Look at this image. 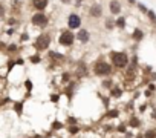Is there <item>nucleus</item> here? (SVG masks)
<instances>
[{
    "label": "nucleus",
    "mask_w": 156,
    "mask_h": 138,
    "mask_svg": "<svg viewBox=\"0 0 156 138\" xmlns=\"http://www.w3.org/2000/svg\"><path fill=\"white\" fill-rule=\"evenodd\" d=\"M68 131H69V133H70V135H77V133L80 132V127L77 126V124H74V126H69V129H68Z\"/></svg>",
    "instance_id": "a211bd4d"
},
{
    "label": "nucleus",
    "mask_w": 156,
    "mask_h": 138,
    "mask_svg": "<svg viewBox=\"0 0 156 138\" xmlns=\"http://www.w3.org/2000/svg\"><path fill=\"white\" fill-rule=\"evenodd\" d=\"M20 40H21V42H28V40H29V34L28 32H23V34L20 35Z\"/></svg>",
    "instance_id": "bb28decb"
},
{
    "label": "nucleus",
    "mask_w": 156,
    "mask_h": 138,
    "mask_svg": "<svg viewBox=\"0 0 156 138\" xmlns=\"http://www.w3.org/2000/svg\"><path fill=\"white\" fill-rule=\"evenodd\" d=\"M102 88L104 89H112L113 88V81L112 80H104V81H102Z\"/></svg>",
    "instance_id": "aec40b11"
},
{
    "label": "nucleus",
    "mask_w": 156,
    "mask_h": 138,
    "mask_svg": "<svg viewBox=\"0 0 156 138\" xmlns=\"http://www.w3.org/2000/svg\"><path fill=\"white\" fill-rule=\"evenodd\" d=\"M31 6L35 11H46L49 6V0H31Z\"/></svg>",
    "instance_id": "9d476101"
},
{
    "label": "nucleus",
    "mask_w": 156,
    "mask_h": 138,
    "mask_svg": "<svg viewBox=\"0 0 156 138\" xmlns=\"http://www.w3.org/2000/svg\"><path fill=\"white\" fill-rule=\"evenodd\" d=\"M136 6H138V9H139L142 14H147V11H149V8H147L144 3H141V2H138V3H136Z\"/></svg>",
    "instance_id": "6ab92c4d"
},
{
    "label": "nucleus",
    "mask_w": 156,
    "mask_h": 138,
    "mask_svg": "<svg viewBox=\"0 0 156 138\" xmlns=\"http://www.w3.org/2000/svg\"><path fill=\"white\" fill-rule=\"evenodd\" d=\"M127 2H129V3H130V5H136V3H138V2H136V0H127Z\"/></svg>",
    "instance_id": "f704fd0d"
},
{
    "label": "nucleus",
    "mask_w": 156,
    "mask_h": 138,
    "mask_svg": "<svg viewBox=\"0 0 156 138\" xmlns=\"http://www.w3.org/2000/svg\"><path fill=\"white\" fill-rule=\"evenodd\" d=\"M29 59H31V63H40V61H42V57H40L38 54H35V55H31Z\"/></svg>",
    "instance_id": "4be33fe9"
},
{
    "label": "nucleus",
    "mask_w": 156,
    "mask_h": 138,
    "mask_svg": "<svg viewBox=\"0 0 156 138\" xmlns=\"http://www.w3.org/2000/svg\"><path fill=\"white\" fill-rule=\"evenodd\" d=\"M104 26H106V29H113L115 28V20L110 19V17H107V19H106Z\"/></svg>",
    "instance_id": "dca6fc26"
},
{
    "label": "nucleus",
    "mask_w": 156,
    "mask_h": 138,
    "mask_svg": "<svg viewBox=\"0 0 156 138\" xmlns=\"http://www.w3.org/2000/svg\"><path fill=\"white\" fill-rule=\"evenodd\" d=\"M110 60H112V65L118 69L127 68L129 61H130V59H129V55L126 52H110Z\"/></svg>",
    "instance_id": "7ed1b4c3"
},
{
    "label": "nucleus",
    "mask_w": 156,
    "mask_h": 138,
    "mask_svg": "<svg viewBox=\"0 0 156 138\" xmlns=\"http://www.w3.org/2000/svg\"><path fill=\"white\" fill-rule=\"evenodd\" d=\"M118 115H119V112H118L116 109H113V110H110V112L107 114V117H109V118H116Z\"/></svg>",
    "instance_id": "a878e982"
},
{
    "label": "nucleus",
    "mask_w": 156,
    "mask_h": 138,
    "mask_svg": "<svg viewBox=\"0 0 156 138\" xmlns=\"http://www.w3.org/2000/svg\"><path fill=\"white\" fill-rule=\"evenodd\" d=\"M52 43V35L49 32H42L40 35H37L34 40V49L37 52H43V51H48L49 46Z\"/></svg>",
    "instance_id": "f257e3e1"
},
{
    "label": "nucleus",
    "mask_w": 156,
    "mask_h": 138,
    "mask_svg": "<svg viewBox=\"0 0 156 138\" xmlns=\"http://www.w3.org/2000/svg\"><path fill=\"white\" fill-rule=\"evenodd\" d=\"M8 25L9 26H15L17 23H19V20H17V17H9V19H8V22H6Z\"/></svg>",
    "instance_id": "5701e85b"
},
{
    "label": "nucleus",
    "mask_w": 156,
    "mask_h": 138,
    "mask_svg": "<svg viewBox=\"0 0 156 138\" xmlns=\"http://www.w3.org/2000/svg\"><path fill=\"white\" fill-rule=\"evenodd\" d=\"M112 65L107 63V61H104V60H100V61H96L95 66H93V74L96 75V77H109L110 74H112Z\"/></svg>",
    "instance_id": "39448f33"
},
{
    "label": "nucleus",
    "mask_w": 156,
    "mask_h": 138,
    "mask_svg": "<svg viewBox=\"0 0 156 138\" xmlns=\"http://www.w3.org/2000/svg\"><path fill=\"white\" fill-rule=\"evenodd\" d=\"M14 32H15V28H9L6 31V35H14Z\"/></svg>",
    "instance_id": "7c9ffc66"
},
{
    "label": "nucleus",
    "mask_w": 156,
    "mask_h": 138,
    "mask_svg": "<svg viewBox=\"0 0 156 138\" xmlns=\"http://www.w3.org/2000/svg\"><path fill=\"white\" fill-rule=\"evenodd\" d=\"M136 138H144V135H138Z\"/></svg>",
    "instance_id": "c9c22d12"
},
{
    "label": "nucleus",
    "mask_w": 156,
    "mask_h": 138,
    "mask_svg": "<svg viewBox=\"0 0 156 138\" xmlns=\"http://www.w3.org/2000/svg\"><path fill=\"white\" fill-rule=\"evenodd\" d=\"M31 23H32L34 26H37V28H48L49 23H51V20H49L48 14L44 11H35L32 15H31Z\"/></svg>",
    "instance_id": "f03ea898"
},
{
    "label": "nucleus",
    "mask_w": 156,
    "mask_h": 138,
    "mask_svg": "<svg viewBox=\"0 0 156 138\" xmlns=\"http://www.w3.org/2000/svg\"><path fill=\"white\" fill-rule=\"evenodd\" d=\"M132 38L135 40V42H141L142 38H144V31H142L141 28H135L132 32Z\"/></svg>",
    "instance_id": "f8f14e48"
},
{
    "label": "nucleus",
    "mask_w": 156,
    "mask_h": 138,
    "mask_svg": "<svg viewBox=\"0 0 156 138\" xmlns=\"http://www.w3.org/2000/svg\"><path fill=\"white\" fill-rule=\"evenodd\" d=\"M127 26V20H126V17L124 15H118L116 17V20H115V28H118V29H124Z\"/></svg>",
    "instance_id": "9b49d317"
},
{
    "label": "nucleus",
    "mask_w": 156,
    "mask_h": 138,
    "mask_svg": "<svg viewBox=\"0 0 156 138\" xmlns=\"http://www.w3.org/2000/svg\"><path fill=\"white\" fill-rule=\"evenodd\" d=\"M17 51H19V44H15V43L8 44V52H17Z\"/></svg>",
    "instance_id": "412c9836"
},
{
    "label": "nucleus",
    "mask_w": 156,
    "mask_h": 138,
    "mask_svg": "<svg viewBox=\"0 0 156 138\" xmlns=\"http://www.w3.org/2000/svg\"><path fill=\"white\" fill-rule=\"evenodd\" d=\"M145 15L150 19V22H151V23H156V14H155V11H153V9H149V11H147V14H145Z\"/></svg>",
    "instance_id": "f3484780"
},
{
    "label": "nucleus",
    "mask_w": 156,
    "mask_h": 138,
    "mask_svg": "<svg viewBox=\"0 0 156 138\" xmlns=\"http://www.w3.org/2000/svg\"><path fill=\"white\" fill-rule=\"evenodd\" d=\"M69 123L70 124H77V120H75V118H69Z\"/></svg>",
    "instance_id": "473e14b6"
},
{
    "label": "nucleus",
    "mask_w": 156,
    "mask_h": 138,
    "mask_svg": "<svg viewBox=\"0 0 156 138\" xmlns=\"http://www.w3.org/2000/svg\"><path fill=\"white\" fill-rule=\"evenodd\" d=\"M129 126H130V127H139L141 126V121L136 117H132L130 120H129Z\"/></svg>",
    "instance_id": "2eb2a0df"
},
{
    "label": "nucleus",
    "mask_w": 156,
    "mask_h": 138,
    "mask_svg": "<svg viewBox=\"0 0 156 138\" xmlns=\"http://www.w3.org/2000/svg\"><path fill=\"white\" fill-rule=\"evenodd\" d=\"M81 25H83V19H81V15L77 14V12H70V14L68 15V28L69 29H80L81 28Z\"/></svg>",
    "instance_id": "0eeeda50"
},
{
    "label": "nucleus",
    "mask_w": 156,
    "mask_h": 138,
    "mask_svg": "<svg viewBox=\"0 0 156 138\" xmlns=\"http://www.w3.org/2000/svg\"><path fill=\"white\" fill-rule=\"evenodd\" d=\"M107 9L110 12V15H119L123 11V3L119 0H109Z\"/></svg>",
    "instance_id": "6e6552de"
},
{
    "label": "nucleus",
    "mask_w": 156,
    "mask_h": 138,
    "mask_svg": "<svg viewBox=\"0 0 156 138\" xmlns=\"http://www.w3.org/2000/svg\"><path fill=\"white\" fill-rule=\"evenodd\" d=\"M116 131L121 132V133H126V124H119V126L116 127Z\"/></svg>",
    "instance_id": "cd10ccee"
},
{
    "label": "nucleus",
    "mask_w": 156,
    "mask_h": 138,
    "mask_svg": "<svg viewBox=\"0 0 156 138\" xmlns=\"http://www.w3.org/2000/svg\"><path fill=\"white\" fill-rule=\"evenodd\" d=\"M144 138H156V131H147L144 133Z\"/></svg>",
    "instance_id": "b1692460"
},
{
    "label": "nucleus",
    "mask_w": 156,
    "mask_h": 138,
    "mask_svg": "<svg viewBox=\"0 0 156 138\" xmlns=\"http://www.w3.org/2000/svg\"><path fill=\"white\" fill-rule=\"evenodd\" d=\"M51 100H52V101H58V95H57V94H54V95L51 97Z\"/></svg>",
    "instance_id": "2f4dec72"
},
{
    "label": "nucleus",
    "mask_w": 156,
    "mask_h": 138,
    "mask_svg": "<svg viewBox=\"0 0 156 138\" xmlns=\"http://www.w3.org/2000/svg\"><path fill=\"white\" fill-rule=\"evenodd\" d=\"M48 59H51L54 61H63L64 55H61V54H58V52H55V51H49L48 52Z\"/></svg>",
    "instance_id": "ddd939ff"
},
{
    "label": "nucleus",
    "mask_w": 156,
    "mask_h": 138,
    "mask_svg": "<svg viewBox=\"0 0 156 138\" xmlns=\"http://www.w3.org/2000/svg\"><path fill=\"white\" fill-rule=\"evenodd\" d=\"M149 89H150V91H155L156 86H155V84H149Z\"/></svg>",
    "instance_id": "72a5a7b5"
},
{
    "label": "nucleus",
    "mask_w": 156,
    "mask_h": 138,
    "mask_svg": "<svg viewBox=\"0 0 156 138\" xmlns=\"http://www.w3.org/2000/svg\"><path fill=\"white\" fill-rule=\"evenodd\" d=\"M6 14V6L3 5V3H0V19H3Z\"/></svg>",
    "instance_id": "393cba45"
},
{
    "label": "nucleus",
    "mask_w": 156,
    "mask_h": 138,
    "mask_svg": "<svg viewBox=\"0 0 156 138\" xmlns=\"http://www.w3.org/2000/svg\"><path fill=\"white\" fill-rule=\"evenodd\" d=\"M121 95H123V89L121 88H112L110 89V97H113V98H119Z\"/></svg>",
    "instance_id": "4468645a"
},
{
    "label": "nucleus",
    "mask_w": 156,
    "mask_h": 138,
    "mask_svg": "<svg viewBox=\"0 0 156 138\" xmlns=\"http://www.w3.org/2000/svg\"><path fill=\"white\" fill-rule=\"evenodd\" d=\"M87 14L93 20L101 19V17L104 15V6H102L101 3H92V5L87 8Z\"/></svg>",
    "instance_id": "423d86ee"
},
{
    "label": "nucleus",
    "mask_w": 156,
    "mask_h": 138,
    "mask_svg": "<svg viewBox=\"0 0 156 138\" xmlns=\"http://www.w3.org/2000/svg\"><path fill=\"white\" fill-rule=\"evenodd\" d=\"M60 127H63V124H61V123H58V121L52 124V129H60Z\"/></svg>",
    "instance_id": "c756f323"
},
{
    "label": "nucleus",
    "mask_w": 156,
    "mask_h": 138,
    "mask_svg": "<svg viewBox=\"0 0 156 138\" xmlns=\"http://www.w3.org/2000/svg\"><path fill=\"white\" fill-rule=\"evenodd\" d=\"M75 34H74V31L72 29H63L61 32L58 34V44L60 46H64V48H70V46H74V43H75Z\"/></svg>",
    "instance_id": "20e7f679"
},
{
    "label": "nucleus",
    "mask_w": 156,
    "mask_h": 138,
    "mask_svg": "<svg viewBox=\"0 0 156 138\" xmlns=\"http://www.w3.org/2000/svg\"><path fill=\"white\" fill-rule=\"evenodd\" d=\"M60 3L61 5H72L74 0H60Z\"/></svg>",
    "instance_id": "c85d7f7f"
},
{
    "label": "nucleus",
    "mask_w": 156,
    "mask_h": 138,
    "mask_svg": "<svg viewBox=\"0 0 156 138\" xmlns=\"http://www.w3.org/2000/svg\"><path fill=\"white\" fill-rule=\"evenodd\" d=\"M75 38H77L81 44H86V43H89V40H90V31L84 29V28H80L78 32L75 34Z\"/></svg>",
    "instance_id": "1a4fd4ad"
}]
</instances>
